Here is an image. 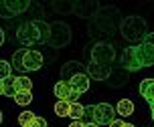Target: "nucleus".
<instances>
[{
  "label": "nucleus",
  "instance_id": "nucleus-8",
  "mask_svg": "<svg viewBox=\"0 0 154 127\" xmlns=\"http://www.w3.org/2000/svg\"><path fill=\"white\" fill-rule=\"evenodd\" d=\"M53 93H55V97L59 99V101H69V103H77V99L81 97V95H79L77 91H73V87H71L67 81H59V83H55Z\"/></svg>",
  "mask_w": 154,
  "mask_h": 127
},
{
  "label": "nucleus",
  "instance_id": "nucleus-11",
  "mask_svg": "<svg viewBox=\"0 0 154 127\" xmlns=\"http://www.w3.org/2000/svg\"><path fill=\"white\" fill-rule=\"evenodd\" d=\"M128 81H130V73H128L124 67H114L112 71H109L108 83H109L112 89H120V87H124Z\"/></svg>",
  "mask_w": 154,
  "mask_h": 127
},
{
  "label": "nucleus",
  "instance_id": "nucleus-29",
  "mask_svg": "<svg viewBox=\"0 0 154 127\" xmlns=\"http://www.w3.org/2000/svg\"><path fill=\"white\" fill-rule=\"evenodd\" d=\"M81 121H83V123H95V121H93V105H89V107L83 109V117H81Z\"/></svg>",
  "mask_w": 154,
  "mask_h": 127
},
{
  "label": "nucleus",
  "instance_id": "nucleus-39",
  "mask_svg": "<svg viewBox=\"0 0 154 127\" xmlns=\"http://www.w3.org/2000/svg\"><path fill=\"white\" fill-rule=\"evenodd\" d=\"M2 119H4V117H2V111H0V123H2Z\"/></svg>",
  "mask_w": 154,
  "mask_h": 127
},
{
  "label": "nucleus",
  "instance_id": "nucleus-26",
  "mask_svg": "<svg viewBox=\"0 0 154 127\" xmlns=\"http://www.w3.org/2000/svg\"><path fill=\"white\" fill-rule=\"evenodd\" d=\"M53 8L57 10V12H67V14H73L75 2H53Z\"/></svg>",
  "mask_w": 154,
  "mask_h": 127
},
{
  "label": "nucleus",
  "instance_id": "nucleus-27",
  "mask_svg": "<svg viewBox=\"0 0 154 127\" xmlns=\"http://www.w3.org/2000/svg\"><path fill=\"white\" fill-rule=\"evenodd\" d=\"M2 87H4V95H6V97H12V99H14V95H16L14 77H12V79H6V81H2Z\"/></svg>",
  "mask_w": 154,
  "mask_h": 127
},
{
  "label": "nucleus",
  "instance_id": "nucleus-7",
  "mask_svg": "<svg viewBox=\"0 0 154 127\" xmlns=\"http://www.w3.org/2000/svg\"><path fill=\"white\" fill-rule=\"evenodd\" d=\"M122 67L128 71V73H134L142 69V63H140V57H138V49L136 46H126L122 52Z\"/></svg>",
  "mask_w": 154,
  "mask_h": 127
},
{
  "label": "nucleus",
  "instance_id": "nucleus-23",
  "mask_svg": "<svg viewBox=\"0 0 154 127\" xmlns=\"http://www.w3.org/2000/svg\"><path fill=\"white\" fill-rule=\"evenodd\" d=\"M31 101H32L31 91H18V93L14 95V103L20 105V107H24V105H31Z\"/></svg>",
  "mask_w": 154,
  "mask_h": 127
},
{
  "label": "nucleus",
  "instance_id": "nucleus-10",
  "mask_svg": "<svg viewBox=\"0 0 154 127\" xmlns=\"http://www.w3.org/2000/svg\"><path fill=\"white\" fill-rule=\"evenodd\" d=\"M109 71L112 67L109 65H101V63H87V77L93 79V81H108Z\"/></svg>",
  "mask_w": 154,
  "mask_h": 127
},
{
  "label": "nucleus",
  "instance_id": "nucleus-6",
  "mask_svg": "<svg viewBox=\"0 0 154 127\" xmlns=\"http://www.w3.org/2000/svg\"><path fill=\"white\" fill-rule=\"evenodd\" d=\"M114 119H116V109L109 103L93 105V121L97 125H109Z\"/></svg>",
  "mask_w": 154,
  "mask_h": 127
},
{
  "label": "nucleus",
  "instance_id": "nucleus-25",
  "mask_svg": "<svg viewBox=\"0 0 154 127\" xmlns=\"http://www.w3.org/2000/svg\"><path fill=\"white\" fill-rule=\"evenodd\" d=\"M10 75H12V65H10L8 61H2V59H0V81L10 79Z\"/></svg>",
  "mask_w": 154,
  "mask_h": 127
},
{
  "label": "nucleus",
  "instance_id": "nucleus-20",
  "mask_svg": "<svg viewBox=\"0 0 154 127\" xmlns=\"http://www.w3.org/2000/svg\"><path fill=\"white\" fill-rule=\"evenodd\" d=\"M38 28V37H41V45H47L49 43V32H51V24L45 22V20H35Z\"/></svg>",
  "mask_w": 154,
  "mask_h": 127
},
{
  "label": "nucleus",
  "instance_id": "nucleus-12",
  "mask_svg": "<svg viewBox=\"0 0 154 127\" xmlns=\"http://www.w3.org/2000/svg\"><path fill=\"white\" fill-rule=\"evenodd\" d=\"M100 12V4L97 2H75V8H73V14L81 16V18H93V16Z\"/></svg>",
  "mask_w": 154,
  "mask_h": 127
},
{
  "label": "nucleus",
  "instance_id": "nucleus-37",
  "mask_svg": "<svg viewBox=\"0 0 154 127\" xmlns=\"http://www.w3.org/2000/svg\"><path fill=\"white\" fill-rule=\"evenodd\" d=\"M150 111H152V121H154V105H150Z\"/></svg>",
  "mask_w": 154,
  "mask_h": 127
},
{
  "label": "nucleus",
  "instance_id": "nucleus-22",
  "mask_svg": "<svg viewBox=\"0 0 154 127\" xmlns=\"http://www.w3.org/2000/svg\"><path fill=\"white\" fill-rule=\"evenodd\" d=\"M69 109H71L69 101H57L55 107H53L55 115H59V117H69Z\"/></svg>",
  "mask_w": 154,
  "mask_h": 127
},
{
  "label": "nucleus",
  "instance_id": "nucleus-32",
  "mask_svg": "<svg viewBox=\"0 0 154 127\" xmlns=\"http://www.w3.org/2000/svg\"><path fill=\"white\" fill-rule=\"evenodd\" d=\"M109 127H126V121L124 119H114L109 123Z\"/></svg>",
  "mask_w": 154,
  "mask_h": 127
},
{
  "label": "nucleus",
  "instance_id": "nucleus-19",
  "mask_svg": "<svg viewBox=\"0 0 154 127\" xmlns=\"http://www.w3.org/2000/svg\"><path fill=\"white\" fill-rule=\"evenodd\" d=\"M29 49H18V51L12 55V67L16 71H20V73H26V69H24V55H26Z\"/></svg>",
  "mask_w": 154,
  "mask_h": 127
},
{
  "label": "nucleus",
  "instance_id": "nucleus-16",
  "mask_svg": "<svg viewBox=\"0 0 154 127\" xmlns=\"http://www.w3.org/2000/svg\"><path fill=\"white\" fill-rule=\"evenodd\" d=\"M138 49V57H140V63H142V67H152L154 65V51L150 46H146L144 43L142 45L136 46Z\"/></svg>",
  "mask_w": 154,
  "mask_h": 127
},
{
  "label": "nucleus",
  "instance_id": "nucleus-14",
  "mask_svg": "<svg viewBox=\"0 0 154 127\" xmlns=\"http://www.w3.org/2000/svg\"><path fill=\"white\" fill-rule=\"evenodd\" d=\"M69 85L73 87V91H77L79 95H83V93L89 91V77H87V73H77L69 81Z\"/></svg>",
  "mask_w": 154,
  "mask_h": 127
},
{
  "label": "nucleus",
  "instance_id": "nucleus-30",
  "mask_svg": "<svg viewBox=\"0 0 154 127\" xmlns=\"http://www.w3.org/2000/svg\"><path fill=\"white\" fill-rule=\"evenodd\" d=\"M26 127H49V125H47V119H45V117H38V115H35V119H32Z\"/></svg>",
  "mask_w": 154,
  "mask_h": 127
},
{
  "label": "nucleus",
  "instance_id": "nucleus-13",
  "mask_svg": "<svg viewBox=\"0 0 154 127\" xmlns=\"http://www.w3.org/2000/svg\"><path fill=\"white\" fill-rule=\"evenodd\" d=\"M43 65H45L43 52L41 51H26V55H24V69L26 71H38Z\"/></svg>",
  "mask_w": 154,
  "mask_h": 127
},
{
  "label": "nucleus",
  "instance_id": "nucleus-18",
  "mask_svg": "<svg viewBox=\"0 0 154 127\" xmlns=\"http://www.w3.org/2000/svg\"><path fill=\"white\" fill-rule=\"evenodd\" d=\"M116 113H120L122 117H130L132 113H134V103H132L130 99H120L118 105H116Z\"/></svg>",
  "mask_w": 154,
  "mask_h": 127
},
{
  "label": "nucleus",
  "instance_id": "nucleus-4",
  "mask_svg": "<svg viewBox=\"0 0 154 127\" xmlns=\"http://www.w3.org/2000/svg\"><path fill=\"white\" fill-rule=\"evenodd\" d=\"M16 38H18V43L26 49V46H32L37 45V43H41V37H38V28L37 24H35V20H31V22H23L18 28H16Z\"/></svg>",
  "mask_w": 154,
  "mask_h": 127
},
{
  "label": "nucleus",
  "instance_id": "nucleus-3",
  "mask_svg": "<svg viewBox=\"0 0 154 127\" xmlns=\"http://www.w3.org/2000/svg\"><path fill=\"white\" fill-rule=\"evenodd\" d=\"M71 43V26L65 22H53L51 24V32H49V46L55 49H63Z\"/></svg>",
  "mask_w": 154,
  "mask_h": 127
},
{
  "label": "nucleus",
  "instance_id": "nucleus-33",
  "mask_svg": "<svg viewBox=\"0 0 154 127\" xmlns=\"http://www.w3.org/2000/svg\"><path fill=\"white\" fill-rule=\"evenodd\" d=\"M69 127H85V123H83V121H71Z\"/></svg>",
  "mask_w": 154,
  "mask_h": 127
},
{
  "label": "nucleus",
  "instance_id": "nucleus-2",
  "mask_svg": "<svg viewBox=\"0 0 154 127\" xmlns=\"http://www.w3.org/2000/svg\"><path fill=\"white\" fill-rule=\"evenodd\" d=\"M120 32H122V37L126 38V40H130V43H142L148 34V24L142 16L132 14V16L122 18Z\"/></svg>",
  "mask_w": 154,
  "mask_h": 127
},
{
  "label": "nucleus",
  "instance_id": "nucleus-15",
  "mask_svg": "<svg viewBox=\"0 0 154 127\" xmlns=\"http://www.w3.org/2000/svg\"><path fill=\"white\" fill-rule=\"evenodd\" d=\"M77 73H85L79 63H75V61L65 63V65H63V69H61V81H67V83H69L71 79L77 75Z\"/></svg>",
  "mask_w": 154,
  "mask_h": 127
},
{
  "label": "nucleus",
  "instance_id": "nucleus-21",
  "mask_svg": "<svg viewBox=\"0 0 154 127\" xmlns=\"http://www.w3.org/2000/svg\"><path fill=\"white\" fill-rule=\"evenodd\" d=\"M14 89H16V93L18 91H32V81L26 75H18V77H14Z\"/></svg>",
  "mask_w": 154,
  "mask_h": 127
},
{
  "label": "nucleus",
  "instance_id": "nucleus-28",
  "mask_svg": "<svg viewBox=\"0 0 154 127\" xmlns=\"http://www.w3.org/2000/svg\"><path fill=\"white\" fill-rule=\"evenodd\" d=\"M32 119H35V113H32V111H23L20 115H18V125H20V127H26Z\"/></svg>",
  "mask_w": 154,
  "mask_h": 127
},
{
  "label": "nucleus",
  "instance_id": "nucleus-34",
  "mask_svg": "<svg viewBox=\"0 0 154 127\" xmlns=\"http://www.w3.org/2000/svg\"><path fill=\"white\" fill-rule=\"evenodd\" d=\"M2 45H4V30L0 28V46H2Z\"/></svg>",
  "mask_w": 154,
  "mask_h": 127
},
{
  "label": "nucleus",
  "instance_id": "nucleus-5",
  "mask_svg": "<svg viewBox=\"0 0 154 127\" xmlns=\"http://www.w3.org/2000/svg\"><path fill=\"white\" fill-rule=\"evenodd\" d=\"M116 59V49L112 43H97L91 49V61L93 63H101V65H109Z\"/></svg>",
  "mask_w": 154,
  "mask_h": 127
},
{
  "label": "nucleus",
  "instance_id": "nucleus-31",
  "mask_svg": "<svg viewBox=\"0 0 154 127\" xmlns=\"http://www.w3.org/2000/svg\"><path fill=\"white\" fill-rule=\"evenodd\" d=\"M142 43H144L146 46H150V49L154 51V32H148V34H146V38H144Z\"/></svg>",
  "mask_w": 154,
  "mask_h": 127
},
{
  "label": "nucleus",
  "instance_id": "nucleus-24",
  "mask_svg": "<svg viewBox=\"0 0 154 127\" xmlns=\"http://www.w3.org/2000/svg\"><path fill=\"white\" fill-rule=\"evenodd\" d=\"M83 105L79 103V101H77V103H71V109H69V117L73 121H81V117H83Z\"/></svg>",
  "mask_w": 154,
  "mask_h": 127
},
{
  "label": "nucleus",
  "instance_id": "nucleus-1",
  "mask_svg": "<svg viewBox=\"0 0 154 127\" xmlns=\"http://www.w3.org/2000/svg\"><path fill=\"white\" fill-rule=\"evenodd\" d=\"M120 22H122V16H120V10L114 6L108 8H100V12L93 16L91 24H89V30L97 32V34H112L116 28H120Z\"/></svg>",
  "mask_w": 154,
  "mask_h": 127
},
{
  "label": "nucleus",
  "instance_id": "nucleus-38",
  "mask_svg": "<svg viewBox=\"0 0 154 127\" xmlns=\"http://www.w3.org/2000/svg\"><path fill=\"white\" fill-rule=\"evenodd\" d=\"M126 127H136V125H132V123H126Z\"/></svg>",
  "mask_w": 154,
  "mask_h": 127
},
{
  "label": "nucleus",
  "instance_id": "nucleus-36",
  "mask_svg": "<svg viewBox=\"0 0 154 127\" xmlns=\"http://www.w3.org/2000/svg\"><path fill=\"white\" fill-rule=\"evenodd\" d=\"M0 95H4V87H2V81H0Z\"/></svg>",
  "mask_w": 154,
  "mask_h": 127
},
{
  "label": "nucleus",
  "instance_id": "nucleus-17",
  "mask_svg": "<svg viewBox=\"0 0 154 127\" xmlns=\"http://www.w3.org/2000/svg\"><path fill=\"white\" fill-rule=\"evenodd\" d=\"M140 95L148 101V105H154V79H144L140 83Z\"/></svg>",
  "mask_w": 154,
  "mask_h": 127
},
{
  "label": "nucleus",
  "instance_id": "nucleus-35",
  "mask_svg": "<svg viewBox=\"0 0 154 127\" xmlns=\"http://www.w3.org/2000/svg\"><path fill=\"white\" fill-rule=\"evenodd\" d=\"M85 127H100L97 123H85Z\"/></svg>",
  "mask_w": 154,
  "mask_h": 127
},
{
  "label": "nucleus",
  "instance_id": "nucleus-9",
  "mask_svg": "<svg viewBox=\"0 0 154 127\" xmlns=\"http://www.w3.org/2000/svg\"><path fill=\"white\" fill-rule=\"evenodd\" d=\"M31 6L29 2H14V0H4L0 2V16L2 18H12V16L23 14L26 8Z\"/></svg>",
  "mask_w": 154,
  "mask_h": 127
}]
</instances>
